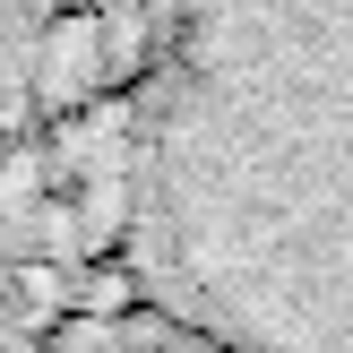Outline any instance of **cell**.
<instances>
[{
    "label": "cell",
    "mask_w": 353,
    "mask_h": 353,
    "mask_svg": "<svg viewBox=\"0 0 353 353\" xmlns=\"http://www.w3.org/2000/svg\"><path fill=\"white\" fill-rule=\"evenodd\" d=\"M112 268L190 353H353V0H138Z\"/></svg>",
    "instance_id": "1"
}]
</instances>
